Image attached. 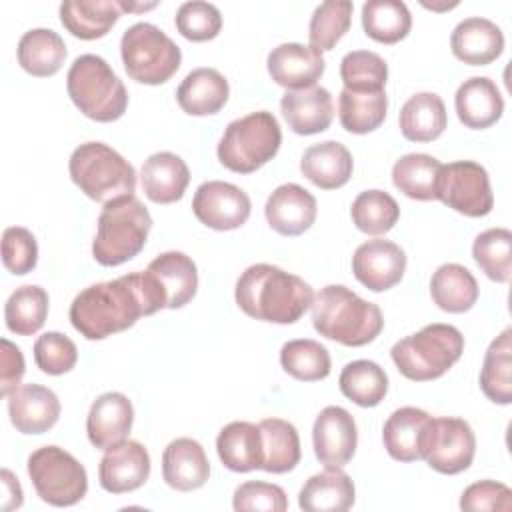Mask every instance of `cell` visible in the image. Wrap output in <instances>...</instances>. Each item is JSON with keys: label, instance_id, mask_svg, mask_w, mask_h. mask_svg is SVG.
<instances>
[{"label": "cell", "instance_id": "obj_47", "mask_svg": "<svg viewBox=\"0 0 512 512\" xmlns=\"http://www.w3.org/2000/svg\"><path fill=\"white\" fill-rule=\"evenodd\" d=\"M352 10L354 6L348 0H328L316 6L308 26L310 46L318 52L332 50L338 40L348 32Z\"/></svg>", "mask_w": 512, "mask_h": 512}, {"label": "cell", "instance_id": "obj_8", "mask_svg": "<svg viewBox=\"0 0 512 512\" xmlns=\"http://www.w3.org/2000/svg\"><path fill=\"white\" fill-rule=\"evenodd\" d=\"M72 182L92 200L110 202L134 194V166L104 142H84L68 160Z\"/></svg>", "mask_w": 512, "mask_h": 512}, {"label": "cell", "instance_id": "obj_22", "mask_svg": "<svg viewBox=\"0 0 512 512\" xmlns=\"http://www.w3.org/2000/svg\"><path fill=\"white\" fill-rule=\"evenodd\" d=\"M134 408L128 396L122 392H104L100 394L86 418V434L94 448L108 450L114 444L126 440L132 430Z\"/></svg>", "mask_w": 512, "mask_h": 512}, {"label": "cell", "instance_id": "obj_46", "mask_svg": "<svg viewBox=\"0 0 512 512\" xmlns=\"http://www.w3.org/2000/svg\"><path fill=\"white\" fill-rule=\"evenodd\" d=\"M340 78L346 90L378 92L386 86L388 64L372 50H352L340 62Z\"/></svg>", "mask_w": 512, "mask_h": 512}, {"label": "cell", "instance_id": "obj_26", "mask_svg": "<svg viewBox=\"0 0 512 512\" xmlns=\"http://www.w3.org/2000/svg\"><path fill=\"white\" fill-rule=\"evenodd\" d=\"M454 106L466 128L484 130L500 120L504 112V98L490 78L472 76L458 86Z\"/></svg>", "mask_w": 512, "mask_h": 512}, {"label": "cell", "instance_id": "obj_50", "mask_svg": "<svg viewBox=\"0 0 512 512\" xmlns=\"http://www.w3.org/2000/svg\"><path fill=\"white\" fill-rule=\"evenodd\" d=\"M2 262L16 276L28 274L38 262V244L34 234L24 226H10L2 234Z\"/></svg>", "mask_w": 512, "mask_h": 512}, {"label": "cell", "instance_id": "obj_10", "mask_svg": "<svg viewBox=\"0 0 512 512\" xmlns=\"http://www.w3.org/2000/svg\"><path fill=\"white\" fill-rule=\"evenodd\" d=\"M28 476L36 494L52 506H72L86 496V468L60 446H42L28 456Z\"/></svg>", "mask_w": 512, "mask_h": 512}, {"label": "cell", "instance_id": "obj_45", "mask_svg": "<svg viewBox=\"0 0 512 512\" xmlns=\"http://www.w3.org/2000/svg\"><path fill=\"white\" fill-rule=\"evenodd\" d=\"M472 258L494 282H508L512 274V232L508 228H488L474 238Z\"/></svg>", "mask_w": 512, "mask_h": 512}, {"label": "cell", "instance_id": "obj_12", "mask_svg": "<svg viewBox=\"0 0 512 512\" xmlns=\"http://www.w3.org/2000/svg\"><path fill=\"white\" fill-rule=\"evenodd\" d=\"M252 210L248 194L230 182L208 180L200 184L192 198L194 216L212 230H236L240 228Z\"/></svg>", "mask_w": 512, "mask_h": 512}, {"label": "cell", "instance_id": "obj_54", "mask_svg": "<svg viewBox=\"0 0 512 512\" xmlns=\"http://www.w3.org/2000/svg\"><path fill=\"white\" fill-rule=\"evenodd\" d=\"M2 486H4L2 508L6 512H10L14 508H20L22 506V486H20L18 478L8 468L2 470Z\"/></svg>", "mask_w": 512, "mask_h": 512}, {"label": "cell", "instance_id": "obj_20", "mask_svg": "<svg viewBox=\"0 0 512 512\" xmlns=\"http://www.w3.org/2000/svg\"><path fill=\"white\" fill-rule=\"evenodd\" d=\"M316 198L300 184H280L266 200L264 216L270 228L282 236H300L316 220Z\"/></svg>", "mask_w": 512, "mask_h": 512}, {"label": "cell", "instance_id": "obj_41", "mask_svg": "<svg viewBox=\"0 0 512 512\" xmlns=\"http://www.w3.org/2000/svg\"><path fill=\"white\" fill-rule=\"evenodd\" d=\"M340 392L362 408L378 406L388 392V376L372 360L348 362L338 378Z\"/></svg>", "mask_w": 512, "mask_h": 512}, {"label": "cell", "instance_id": "obj_44", "mask_svg": "<svg viewBox=\"0 0 512 512\" xmlns=\"http://www.w3.org/2000/svg\"><path fill=\"white\" fill-rule=\"evenodd\" d=\"M354 226L364 234H386L394 228L400 218L398 202L384 190H364L360 192L350 208Z\"/></svg>", "mask_w": 512, "mask_h": 512}, {"label": "cell", "instance_id": "obj_37", "mask_svg": "<svg viewBox=\"0 0 512 512\" xmlns=\"http://www.w3.org/2000/svg\"><path fill=\"white\" fill-rule=\"evenodd\" d=\"M480 388L488 400L494 404L512 402V330L506 328L496 336L482 362L480 370Z\"/></svg>", "mask_w": 512, "mask_h": 512}, {"label": "cell", "instance_id": "obj_35", "mask_svg": "<svg viewBox=\"0 0 512 512\" xmlns=\"http://www.w3.org/2000/svg\"><path fill=\"white\" fill-rule=\"evenodd\" d=\"M66 60L62 36L50 28H32L18 42V64L32 76L46 78L56 74Z\"/></svg>", "mask_w": 512, "mask_h": 512}, {"label": "cell", "instance_id": "obj_51", "mask_svg": "<svg viewBox=\"0 0 512 512\" xmlns=\"http://www.w3.org/2000/svg\"><path fill=\"white\" fill-rule=\"evenodd\" d=\"M232 506L238 512L264 510V512H284L288 508L286 492L278 484L250 480L234 490Z\"/></svg>", "mask_w": 512, "mask_h": 512}, {"label": "cell", "instance_id": "obj_11", "mask_svg": "<svg viewBox=\"0 0 512 512\" xmlns=\"http://www.w3.org/2000/svg\"><path fill=\"white\" fill-rule=\"evenodd\" d=\"M436 200L470 218L490 214L494 194L486 168L472 160L442 164L436 182Z\"/></svg>", "mask_w": 512, "mask_h": 512}, {"label": "cell", "instance_id": "obj_17", "mask_svg": "<svg viewBox=\"0 0 512 512\" xmlns=\"http://www.w3.org/2000/svg\"><path fill=\"white\" fill-rule=\"evenodd\" d=\"M154 286L162 308H182L198 290V270L194 260L178 250L156 256L144 270Z\"/></svg>", "mask_w": 512, "mask_h": 512}, {"label": "cell", "instance_id": "obj_16", "mask_svg": "<svg viewBox=\"0 0 512 512\" xmlns=\"http://www.w3.org/2000/svg\"><path fill=\"white\" fill-rule=\"evenodd\" d=\"M434 418L414 406L394 410L382 428V442L386 452L398 462L424 460L432 436Z\"/></svg>", "mask_w": 512, "mask_h": 512}, {"label": "cell", "instance_id": "obj_38", "mask_svg": "<svg viewBox=\"0 0 512 512\" xmlns=\"http://www.w3.org/2000/svg\"><path fill=\"white\" fill-rule=\"evenodd\" d=\"M440 168L442 162L430 154H404L392 166V182L412 200H436Z\"/></svg>", "mask_w": 512, "mask_h": 512}, {"label": "cell", "instance_id": "obj_49", "mask_svg": "<svg viewBox=\"0 0 512 512\" xmlns=\"http://www.w3.org/2000/svg\"><path fill=\"white\" fill-rule=\"evenodd\" d=\"M34 360L44 374L60 376L76 366L78 348L66 334L46 332L34 342Z\"/></svg>", "mask_w": 512, "mask_h": 512}, {"label": "cell", "instance_id": "obj_48", "mask_svg": "<svg viewBox=\"0 0 512 512\" xmlns=\"http://www.w3.org/2000/svg\"><path fill=\"white\" fill-rule=\"evenodd\" d=\"M176 30L192 42H206L220 34L222 28V14L220 10L202 0H192L180 4L174 16Z\"/></svg>", "mask_w": 512, "mask_h": 512}, {"label": "cell", "instance_id": "obj_33", "mask_svg": "<svg viewBox=\"0 0 512 512\" xmlns=\"http://www.w3.org/2000/svg\"><path fill=\"white\" fill-rule=\"evenodd\" d=\"M216 450L222 464L232 472L262 468L260 428L252 422L236 420L226 424L216 438Z\"/></svg>", "mask_w": 512, "mask_h": 512}, {"label": "cell", "instance_id": "obj_24", "mask_svg": "<svg viewBox=\"0 0 512 512\" xmlns=\"http://www.w3.org/2000/svg\"><path fill=\"white\" fill-rule=\"evenodd\" d=\"M282 116L292 132L310 136L324 132L334 118L332 96L322 86L288 90L280 100Z\"/></svg>", "mask_w": 512, "mask_h": 512}, {"label": "cell", "instance_id": "obj_34", "mask_svg": "<svg viewBox=\"0 0 512 512\" xmlns=\"http://www.w3.org/2000/svg\"><path fill=\"white\" fill-rule=\"evenodd\" d=\"M430 296L434 304L450 314L468 312L478 300V282L462 264L448 262L436 268L430 278Z\"/></svg>", "mask_w": 512, "mask_h": 512}, {"label": "cell", "instance_id": "obj_3", "mask_svg": "<svg viewBox=\"0 0 512 512\" xmlns=\"http://www.w3.org/2000/svg\"><path fill=\"white\" fill-rule=\"evenodd\" d=\"M316 332L344 346H366L384 328V318L374 302L360 298L342 284L320 288L312 300Z\"/></svg>", "mask_w": 512, "mask_h": 512}, {"label": "cell", "instance_id": "obj_4", "mask_svg": "<svg viewBox=\"0 0 512 512\" xmlns=\"http://www.w3.org/2000/svg\"><path fill=\"white\" fill-rule=\"evenodd\" d=\"M150 228L152 216L134 194L106 202L92 242L94 260L102 266H120L132 260L144 248Z\"/></svg>", "mask_w": 512, "mask_h": 512}, {"label": "cell", "instance_id": "obj_32", "mask_svg": "<svg viewBox=\"0 0 512 512\" xmlns=\"http://www.w3.org/2000/svg\"><path fill=\"white\" fill-rule=\"evenodd\" d=\"M120 14L118 0H68L60 4L62 26L80 40L106 36Z\"/></svg>", "mask_w": 512, "mask_h": 512}, {"label": "cell", "instance_id": "obj_5", "mask_svg": "<svg viewBox=\"0 0 512 512\" xmlns=\"http://www.w3.org/2000/svg\"><path fill=\"white\" fill-rule=\"evenodd\" d=\"M462 352V332L452 324L434 322L398 340L390 356L402 376L412 382H428L444 376L460 360Z\"/></svg>", "mask_w": 512, "mask_h": 512}, {"label": "cell", "instance_id": "obj_2", "mask_svg": "<svg viewBox=\"0 0 512 512\" xmlns=\"http://www.w3.org/2000/svg\"><path fill=\"white\" fill-rule=\"evenodd\" d=\"M234 298L250 318L272 324H294L312 306L314 292L300 276L260 262L240 274Z\"/></svg>", "mask_w": 512, "mask_h": 512}, {"label": "cell", "instance_id": "obj_28", "mask_svg": "<svg viewBox=\"0 0 512 512\" xmlns=\"http://www.w3.org/2000/svg\"><path fill=\"white\" fill-rule=\"evenodd\" d=\"M354 160L350 150L336 142L324 140L304 150L300 160V172L322 190H336L344 186L352 176Z\"/></svg>", "mask_w": 512, "mask_h": 512}, {"label": "cell", "instance_id": "obj_40", "mask_svg": "<svg viewBox=\"0 0 512 512\" xmlns=\"http://www.w3.org/2000/svg\"><path fill=\"white\" fill-rule=\"evenodd\" d=\"M388 110V96L378 92H352L342 88L338 96V118L344 130L352 134H368L376 130Z\"/></svg>", "mask_w": 512, "mask_h": 512}, {"label": "cell", "instance_id": "obj_18", "mask_svg": "<svg viewBox=\"0 0 512 512\" xmlns=\"http://www.w3.org/2000/svg\"><path fill=\"white\" fill-rule=\"evenodd\" d=\"M150 476V454L138 440H122L104 450L98 464L100 486L110 494L138 490Z\"/></svg>", "mask_w": 512, "mask_h": 512}, {"label": "cell", "instance_id": "obj_29", "mask_svg": "<svg viewBox=\"0 0 512 512\" xmlns=\"http://www.w3.org/2000/svg\"><path fill=\"white\" fill-rule=\"evenodd\" d=\"M230 96L228 80L216 68H194L176 90L178 106L190 116H208L224 108Z\"/></svg>", "mask_w": 512, "mask_h": 512}, {"label": "cell", "instance_id": "obj_14", "mask_svg": "<svg viewBox=\"0 0 512 512\" xmlns=\"http://www.w3.org/2000/svg\"><path fill=\"white\" fill-rule=\"evenodd\" d=\"M314 454L326 468L346 466L358 444V430L352 414L342 406H326L312 428Z\"/></svg>", "mask_w": 512, "mask_h": 512}, {"label": "cell", "instance_id": "obj_13", "mask_svg": "<svg viewBox=\"0 0 512 512\" xmlns=\"http://www.w3.org/2000/svg\"><path fill=\"white\" fill-rule=\"evenodd\" d=\"M476 454V436L462 418H434L424 460L440 474H458L470 468Z\"/></svg>", "mask_w": 512, "mask_h": 512}, {"label": "cell", "instance_id": "obj_52", "mask_svg": "<svg viewBox=\"0 0 512 512\" xmlns=\"http://www.w3.org/2000/svg\"><path fill=\"white\" fill-rule=\"evenodd\" d=\"M460 508L470 512H510L512 490L496 480L474 482L462 492Z\"/></svg>", "mask_w": 512, "mask_h": 512}, {"label": "cell", "instance_id": "obj_9", "mask_svg": "<svg viewBox=\"0 0 512 512\" xmlns=\"http://www.w3.org/2000/svg\"><path fill=\"white\" fill-rule=\"evenodd\" d=\"M120 56L126 74L148 86L170 80L182 62L178 44L158 26L136 22L120 38Z\"/></svg>", "mask_w": 512, "mask_h": 512}, {"label": "cell", "instance_id": "obj_25", "mask_svg": "<svg viewBox=\"0 0 512 512\" xmlns=\"http://www.w3.org/2000/svg\"><path fill=\"white\" fill-rule=\"evenodd\" d=\"M210 462L200 442L192 438H176L162 452V478L178 490H198L208 482Z\"/></svg>", "mask_w": 512, "mask_h": 512}, {"label": "cell", "instance_id": "obj_7", "mask_svg": "<svg viewBox=\"0 0 512 512\" xmlns=\"http://www.w3.org/2000/svg\"><path fill=\"white\" fill-rule=\"evenodd\" d=\"M282 144V130L272 112L258 110L232 120L216 148L224 168L250 174L270 162Z\"/></svg>", "mask_w": 512, "mask_h": 512}, {"label": "cell", "instance_id": "obj_15", "mask_svg": "<svg viewBox=\"0 0 512 512\" xmlns=\"http://www.w3.org/2000/svg\"><path fill=\"white\" fill-rule=\"evenodd\" d=\"M352 272L368 290L384 292L402 280L406 272V254L392 240H366L354 250Z\"/></svg>", "mask_w": 512, "mask_h": 512}, {"label": "cell", "instance_id": "obj_43", "mask_svg": "<svg viewBox=\"0 0 512 512\" xmlns=\"http://www.w3.org/2000/svg\"><path fill=\"white\" fill-rule=\"evenodd\" d=\"M280 364L286 374L300 382L324 380L330 374V354L326 346L310 338L288 340L280 350Z\"/></svg>", "mask_w": 512, "mask_h": 512}, {"label": "cell", "instance_id": "obj_39", "mask_svg": "<svg viewBox=\"0 0 512 512\" xmlns=\"http://www.w3.org/2000/svg\"><path fill=\"white\" fill-rule=\"evenodd\" d=\"M362 28L380 44H396L408 36L412 16L400 0H368L362 6Z\"/></svg>", "mask_w": 512, "mask_h": 512}, {"label": "cell", "instance_id": "obj_31", "mask_svg": "<svg viewBox=\"0 0 512 512\" xmlns=\"http://www.w3.org/2000/svg\"><path fill=\"white\" fill-rule=\"evenodd\" d=\"M400 132L410 142H432L446 130L448 114L444 100L434 92L410 96L398 114Z\"/></svg>", "mask_w": 512, "mask_h": 512}, {"label": "cell", "instance_id": "obj_23", "mask_svg": "<svg viewBox=\"0 0 512 512\" xmlns=\"http://www.w3.org/2000/svg\"><path fill=\"white\" fill-rule=\"evenodd\" d=\"M450 48L460 62L486 66L502 54L504 34L500 26L488 18H464L450 34Z\"/></svg>", "mask_w": 512, "mask_h": 512}, {"label": "cell", "instance_id": "obj_36", "mask_svg": "<svg viewBox=\"0 0 512 512\" xmlns=\"http://www.w3.org/2000/svg\"><path fill=\"white\" fill-rule=\"evenodd\" d=\"M262 468L272 474H284L300 462V436L294 424L282 418H264L260 424Z\"/></svg>", "mask_w": 512, "mask_h": 512}, {"label": "cell", "instance_id": "obj_21", "mask_svg": "<svg viewBox=\"0 0 512 512\" xmlns=\"http://www.w3.org/2000/svg\"><path fill=\"white\" fill-rule=\"evenodd\" d=\"M6 398L10 422L22 434H44L60 418L58 396L42 384H22Z\"/></svg>", "mask_w": 512, "mask_h": 512}, {"label": "cell", "instance_id": "obj_1", "mask_svg": "<svg viewBox=\"0 0 512 512\" xmlns=\"http://www.w3.org/2000/svg\"><path fill=\"white\" fill-rule=\"evenodd\" d=\"M160 308L162 302L146 272H130L78 292L68 316L84 338L102 340L132 328L138 318L150 316Z\"/></svg>", "mask_w": 512, "mask_h": 512}, {"label": "cell", "instance_id": "obj_53", "mask_svg": "<svg viewBox=\"0 0 512 512\" xmlns=\"http://www.w3.org/2000/svg\"><path fill=\"white\" fill-rule=\"evenodd\" d=\"M24 372H26V364H24V356H22L20 348L16 344H12L8 338H2L0 340V392H2V396H8L10 392H14L20 386Z\"/></svg>", "mask_w": 512, "mask_h": 512}, {"label": "cell", "instance_id": "obj_27", "mask_svg": "<svg viewBox=\"0 0 512 512\" xmlns=\"http://www.w3.org/2000/svg\"><path fill=\"white\" fill-rule=\"evenodd\" d=\"M190 182L186 162L174 152H156L148 156L140 170V184L148 200L156 204L178 202Z\"/></svg>", "mask_w": 512, "mask_h": 512}, {"label": "cell", "instance_id": "obj_6", "mask_svg": "<svg viewBox=\"0 0 512 512\" xmlns=\"http://www.w3.org/2000/svg\"><path fill=\"white\" fill-rule=\"evenodd\" d=\"M66 90L74 106L90 120L114 122L128 106V92L110 64L96 54L74 58L66 74Z\"/></svg>", "mask_w": 512, "mask_h": 512}, {"label": "cell", "instance_id": "obj_30", "mask_svg": "<svg viewBox=\"0 0 512 512\" xmlns=\"http://www.w3.org/2000/svg\"><path fill=\"white\" fill-rule=\"evenodd\" d=\"M356 498L352 478L340 468H326L306 480L298 494V506L306 512H344Z\"/></svg>", "mask_w": 512, "mask_h": 512}, {"label": "cell", "instance_id": "obj_19", "mask_svg": "<svg viewBox=\"0 0 512 512\" xmlns=\"http://www.w3.org/2000/svg\"><path fill=\"white\" fill-rule=\"evenodd\" d=\"M270 78L288 90L314 86L324 74L326 62L322 52L298 42H284L272 48L266 60Z\"/></svg>", "mask_w": 512, "mask_h": 512}, {"label": "cell", "instance_id": "obj_42", "mask_svg": "<svg viewBox=\"0 0 512 512\" xmlns=\"http://www.w3.org/2000/svg\"><path fill=\"white\" fill-rule=\"evenodd\" d=\"M48 316V292L36 284L16 288L4 306V320L10 332L18 336L36 334Z\"/></svg>", "mask_w": 512, "mask_h": 512}, {"label": "cell", "instance_id": "obj_55", "mask_svg": "<svg viewBox=\"0 0 512 512\" xmlns=\"http://www.w3.org/2000/svg\"><path fill=\"white\" fill-rule=\"evenodd\" d=\"M120 4V10L122 12H142V10H150L156 6V2H150V4H132V2H124V0H118Z\"/></svg>", "mask_w": 512, "mask_h": 512}]
</instances>
